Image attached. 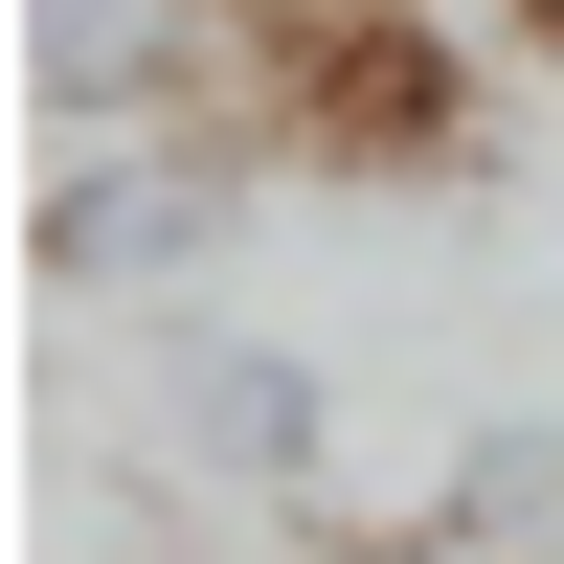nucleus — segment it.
Returning <instances> with one entry per match:
<instances>
[{"label": "nucleus", "mask_w": 564, "mask_h": 564, "mask_svg": "<svg viewBox=\"0 0 564 564\" xmlns=\"http://www.w3.org/2000/svg\"><path fill=\"white\" fill-rule=\"evenodd\" d=\"M181 249H226V181L204 159H113V181L45 204V271H68V294H135V271H181Z\"/></svg>", "instance_id": "nucleus-1"}, {"label": "nucleus", "mask_w": 564, "mask_h": 564, "mask_svg": "<svg viewBox=\"0 0 564 564\" xmlns=\"http://www.w3.org/2000/svg\"><path fill=\"white\" fill-rule=\"evenodd\" d=\"M159 68H181V23H159V0H45V90H68V113H135Z\"/></svg>", "instance_id": "nucleus-3"}, {"label": "nucleus", "mask_w": 564, "mask_h": 564, "mask_svg": "<svg viewBox=\"0 0 564 564\" xmlns=\"http://www.w3.org/2000/svg\"><path fill=\"white\" fill-rule=\"evenodd\" d=\"M181 452H204V475H316V384L271 339H204L181 361Z\"/></svg>", "instance_id": "nucleus-2"}, {"label": "nucleus", "mask_w": 564, "mask_h": 564, "mask_svg": "<svg viewBox=\"0 0 564 564\" xmlns=\"http://www.w3.org/2000/svg\"><path fill=\"white\" fill-rule=\"evenodd\" d=\"M542 23H564V0H542Z\"/></svg>", "instance_id": "nucleus-4"}]
</instances>
